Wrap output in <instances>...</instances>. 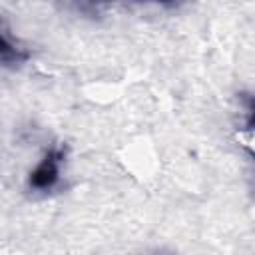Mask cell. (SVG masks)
<instances>
[{
	"instance_id": "2",
	"label": "cell",
	"mask_w": 255,
	"mask_h": 255,
	"mask_svg": "<svg viewBox=\"0 0 255 255\" xmlns=\"http://www.w3.org/2000/svg\"><path fill=\"white\" fill-rule=\"evenodd\" d=\"M30 60L28 48L18 44L6 30L2 18H0V66L6 68H20Z\"/></svg>"
},
{
	"instance_id": "1",
	"label": "cell",
	"mask_w": 255,
	"mask_h": 255,
	"mask_svg": "<svg viewBox=\"0 0 255 255\" xmlns=\"http://www.w3.org/2000/svg\"><path fill=\"white\" fill-rule=\"evenodd\" d=\"M68 161V145L66 143H52L48 145L36 163L26 173V189L32 195H50L62 187L64 181V167Z\"/></svg>"
}]
</instances>
